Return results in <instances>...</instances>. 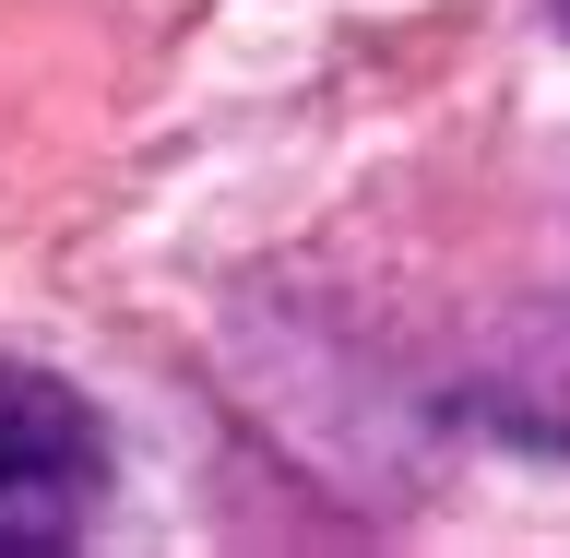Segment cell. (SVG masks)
Wrapping results in <instances>:
<instances>
[{
	"label": "cell",
	"mask_w": 570,
	"mask_h": 558,
	"mask_svg": "<svg viewBox=\"0 0 570 558\" xmlns=\"http://www.w3.org/2000/svg\"><path fill=\"white\" fill-rule=\"evenodd\" d=\"M107 428L96 404L24 356H0V558H60L96 535Z\"/></svg>",
	"instance_id": "1"
},
{
	"label": "cell",
	"mask_w": 570,
	"mask_h": 558,
	"mask_svg": "<svg viewBox=\"0 0 570 558\" xmlns=\"http://www.w3.org/2000/svg\"><path fill=\"white\" fill-rule=\"evenodd\" d=\"M559 25H570V0H559Z\"/></svg>",
	"instance_id": "2"
}]
</instances>
